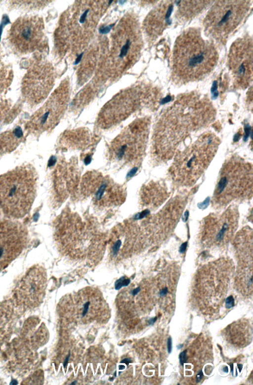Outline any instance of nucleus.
<instances>
[{
    "instance_id": "nucleus-1",
    "label": "nucleus",
    "mask_w": 253,
    "mask_h": 385,
    "mask_svg": "<svg viewBox=\"0 0 253 385\" xmlns=\"http://www.w3.org/2000/svg\"><path fill=\"white\" fill-rule=\"evenodd\" d=\"M215 116V108L205 96L193 92L177 97L154 128L151 147L153 162L159 164L172 159L183 141L209 126Z\"/></svg>"
},
{
    "instance_id": "nucleus-2",
    "label": "nucleus",
    "mask_w": 253,
    "mask_h": 385,
    "mask_svg": "<svg viewBox=\"0 0 253 385\" xmlns=\"http://www.w3.org/2000/svg\"><path fill=\"white\" fill-rule=\"evenodd\" d=\"M218 59L214 44L195 28L184 31L176 39L171 57V76L179 84L198 81L214 69Z\"/></svg>"
},
{
    "instance_id": "nucleus-3",
    "label": "nucleus",
    "mask_w": 253,
    "mask_h": 385,
    "mask_svg": "<svg viewBox=\"0 0 253 385\" xmlns=\"http://www.w3.org/2000/svg\"><path fill=\"white\" fill-rule=\"evenodd\" d=\"M55 239L61 252L72 258L97 261L102 257L103 234L76 214L63 213L57 220Z\"/></svg>"
},
{
    "instance_id": "nucleus-4",
    "label": "nucleus",
    "mask_w": 253,
    "mask_h": 385,
    "mask_svg": "<svg viewBox=\"0 0 253 385\" xmlns=\"http://www.w3.org/2000/svg\"><path fill=\"white\" fill-rule=\"evenodd\" d=\"M220 140L212 132L203 133L185 149L176 153L169 175L176 184L193 185L205 172L215 156Z\"/></svg>"
},
{
    "instance_id": "nucleus-5",
    "label": "nucleus",
    "mask_w": 253,
    "mask_h": 385,
    "mask_svg": "<svg viewBox=\"0 0 253 385\" xmlns=\"http://www.w3.org/2000/svg\"><path fill=\"white\" fill-rule=\"evenodd\" d=\"M37 175L33 168L23 165L0 175V210L12 219L27 214L37 191Z\"/></svg>"
},
{
    "instance_id": "nucleus-6",
    "label": "nucleus",
    "mask_w": 253,
    "mask_h": 385,
    "mask_svg": "<svg viewBox=\"0 0 253 385\" xmlns=\"http://www.w3.org/2000/svg\"><path fill=\"white\" fill-rule=\"evenodd\" d=\"M252 164L238 155H232L219 171L211 202L216 208L234 200L251 198L253 195Z\"/></svg>"
},
{
    "instance_id": "nucleus-7",
    "label": "nucleus",
    "mask_w": 253,
    "mask_h": 385,
    "mask_svg": "<svg viewBox=\"0 0 253 385\" xmlns=\"http://www.w3.org/2000/svg\"><path fill=\"white\" fill-rule=\"evenodd\" d=\"M151 119L143 117L127 126L110 143L109 160L117 165L138 168L145 156L148 141Z\"/></svg>"
},
{
    "instance_id": "nucleus-8",
    "label": "nucleus",
    "mask_w": 253,
    "mask_h": 385,
    "mask_svg": "<svg viewBox=\"0 0 253 385\" xmlns=\"http://www.w3.org/2000/svg\"><path fill=\"white\" fill-rule=\"evenodd\" d=\"M250 0H219L207 12L205 32L214 41L224 43L238 29L251 10Z\"/></svg>"
},
{
    "instance_id": "nucleus-9",
    "label": "nucleus",
    "mask_w": 253,
    "mask_h": 385,
    "mask_svg": "<svg viewBox=\"0 0 253 385\" xmlns=\"http://www.w3.org/2000/svg\"><path fill=\"white\" fill-rule=\"evenodd\" d=\"M81 192L84 196L90 197L93 203L100 207L119 205L126 196L123 186L97 171H89L83 176Z\"/></svg>"
},
{
    "instance_id": "nucleus-10",
    "label": "nucleus",
    "mask_w": 253,
    "mask_h": 385,
    "mask_svg": "<svg viewBox=\"0 0 253 385\" xmlns=\"http://www.w3.org/2000/svg\"><path fill=\"white\" fill-rule=\"evenodd\" d=\"M42 20L36 16L18 18L10 27L7 39L17 53L26 54L38 50L43 40Z\"/></svg>"
},
{
    "instance_id": "nucleus-11",
    "label": "nucleus",
    "mask_w": 253,
    "mask_h": 385,
    "mask_svg": "<svg viewBox=\"0 0 253 385\" xmlns=\"http://www.w3.org/2000/svg\"><path fill=\"white\" fill-rule=\"evenodd\" d=\"M238 213L229 208L221 214H211L206 217L201 225V241L207 248L220 247L229 242L235 232Z\"/></svg>"
},
{
    "instance_id": "nucleus-12",
    "label": "nucleus",
    "mask_w": 253,
    "mask_h": 385,
    "mask_svg": "<svg viewBox=\"0 0 253 385\" xmlns=\"http://www.w3.org/2000/svg\"><path fill=\"white\" fill-rule=\"evenodd\" d=\"M228 67L234 86L244 89L253 80V39L250 36L236 40L231 45L228 55Z\"/></svg>"
},
{
    "instance_id": "nucleus-13",
    "label": "nucleus",
    "mask_w": 253,
    "mask_h": 385,
    "mask_svg": "<svg viewBox=\"0 0 253 385\" xmlns=\"http://www.w3.org/2000/svg\"><path fill=\"white\" fill-rule=\"evenodd\" d=\"M51 81L48 66L42 58H33L22 82V94L27 102L34 105L43 101L50 90Z\"/></svg>"
},
{
    "instance_id": "nucleus-14",
    "label": "nucleus",
    "mask_w": 253,
    "mask_h": 385,
    "mask_svg": "<svg viewBox=\"0 0 253 385\" xmlns=\"http://www.w3.org/2000/svg\"><path fill=\"white\" fill-rule=\"evenodd\" d=\"M28 242V230L16 219L0 222V272L23 252Z\"/></svg>"
},
{
    "instance_id": "nucleus-15",
    "label": "nucleus",
    "mask_w": 253,
    "mask_h": 385,
    "mask_svg": "<svg viewBox=\"0 0 253 385\" xmlns=\"http://www.w3.org/2000/svg\"><path fill=\"white\" fill-rule=\"evenodd\" d=\"M67 98L57 92L53 94L33 116L28 125L29 130L41 134L54 128L63 116Z\"/></svg>"
},
{
    "instance_id": "nucleus-16",
    "label": "nucleus",
    "mask_w": 253,
    "mask_h": 385,
    "mask_svg": "<svg viewBox=\"0 0 253 385\" xmlns=\"http://www.w3.org/2000/svg\"><path fill=\"white\" fill-rule=\"evenodd\" d=\"M46 285V273L41 265H35L26 273L16 288V295L28 305L40 303Z\"/></svg>"
},
{
    "instance_id": "nucleus-17",
    "label": "nucleus",
    "mask_w": 253,
    "mask_h": 385,
    "mask_svg": "<svg viewBox=\"0 0 253 385\" xmlns=\"http://www.w3.org/2000/svg\"><path fill=\"white\" fill-rule=\"evenodd\" d=\"M73 163H60L54 173V187L60 199L66 198L78 185L79 171Z\"/></svg>"
},
{
    "instance_id": "nucleus-18",
    "label": "nucleus",
    "mask_w": 253,
    "mask_h": 385,
    "mask_svg": "<svg viewBox=\"0 0 253 385\" xmlns=\"http://www.w3.org/2000/svg\"><path fill=\"white\" fill-rule=\"evenodd\" d=\"M173 1H162L153 11L149 17L151 33L153 36L161 35L171 23L170 16L174 9Z\"/></svg>"
},
{
    "instance_id": "nucleus-19",
    "label": "nucleus",
    "mask_w": 253,
    "mask_h": 385,
    "mask_svg": "<svg viewBox=\"0 0 253 385\" xmlns=\"http://www.w3.org/2000/svg\"><path fill=\"white\" fill-rule=\"evenodd\" d=\"M168 196L166 187L161 182H149L141 191V201L147 206H158L163 203Z\"/></svg>"
},
{
    "instance_id": "nucleus-20",
    "label": "nucleus",
    "mask_w": 253,
    "mask_h": 385,
    "mask_svg": "<svg viewBox=\"0 0 253 385\" xmlns=\"http://www.w3.org/2000/svg\"><path fill=\"white\" fill-rule=\"evenodd\" d=\"M61 138V142L73 148H86L92 142L93 135L88 130L80 128L65 132Z\"/></svg>"
},
{
    "instance_id": "nucleus-21",
    "label": "nucleus",
    "mask_w": 253,
    "mask_h": 385,
    "mask_svg": "<svg viewBox=\"0 0 253 385\" xmlns=\"http://www.w3.org/2000/svg\"><path fill=\"white\" fill-rule=\"evenodd\" d=\"M209 0H182L176 3L177 5L175 17L178 19L189 20L209 6Z\"/></svg>"
},
{
    "instance_id": "nucleus-22",
    "label": "nucleus",
    "mask_w": 253,
    "mask_h": 385,
    "mask_svg": "<svg viewBox=\"0 0 253 385\" xmlns=\"http://www.w3.org/2000/svg\"><path fill=\"white\" fill-rule=\"evenodd\" d=\"M13 78L12 69L5 63L0 52V93L6 90L10 85Z\"/></svg>"
},
{
    "instance_id": "nucleus-23",
    "label": "nucleus",
    "mask_w": 253,
    "mask_h": 385,
    "mask_svg": "<svg viewBox=\"0 0 253 385\" xmlns=\"http://www.w3.org/2000/svg\"><path fill=\"white\" fill-rule=\"evenodd\" d=\"M130 283V280L125 277H122L115 282V289L119 290L122 287L127 286Z\"/></svg>"
},
{
    "instance_id": "nucleus-24",
    "label": "nucleus",
    "mask_w": 253,
    "mask_h": 385,
    "mask_svg": "<svg viewBox=\"0 0 253 385\" xmlns=\"http://www.w3.org/2000/svg\"><path fill=\"white\" fill-rule=\"evenodd\" d=\"M91 301L89 300H86L82 304L81 316L82 318L87 315L91 308Z\"/></svg>"
},
{
    "instance_id": "nucleus-25",
    "label": "nucleus",
    "mask_w": 253,
    "mask_h": 385,
    "mask_svg": "<svg viewBox=\"0 0 253 385\" xmlns=\"http://www.w3.org/2000/svg\"><path fill=\"white\" fill-rule=\"evenodd\" d=\"M131 43V42H130L129 40L126 41V43L122 47L121 49L120 53L119 55V57L123 58L127 54Z\"/></svg>"
},
{
    "instance_id": "nucleus-26",
    "label": "nucleus",
    "mask_w": 253,
    "mask_h": 385,
    "mask_svg": "<svg viewBox=\"0 0 253 385\" xmlns=\"http://www.w3.org/2000/svg\"><path fill=\"white\" fill-rule=\"evenodd\" d=\"M234 306V299L232 296L228 297L225 299V307L227 309L231 308Z\"/></svg>"
},
{
    "instance_id": "nucleus-27",
    "label": "nucleus",
    "mask_w": 253,
    "mask_h": 385,
    "mask_svg": "<svg viewBox=\"0 0 253 385\" xmlns=\"http://www.w3.org/2000/svg\"><path fill=\"white\" fill-rule=\"evenodd\" d=\"M187 351L186 350L181 352L179 355V359L180 363L181 365L186 362L187 360V356L186 354Z\"/></svg>"
},
{
    "instance_id": "nucleus-28",
    "label": "nucleus",
    "mask_w": 253,
    "mask_h": 385,
    "mask_svg": "<svg viewBox=\"0 0 253 385\" xmlns=\"http://www.w3.org/2000/svg\"><path fill=\"white\" fill-rule=\"evenodd\" d=\"M114 25V24H111L110 25H108L106 26L101 27L99 29V32L100 34H106L108 33L111 29H112V27Z\"/></svg>"
},
{
    "instance_id": "nucleus-29",
    "label": "nucleus",
    "mask_w": 253,
    "mask_h": 385,
    "mask_svg": "<svg viewBox=\"0 0 253 385\" xmlns=\"http://www.w3.org/2000/svg\"><path fill=\"white\" fill-rule=\"evenodd\" d=\"M88 11H89V10L87 9L82 14V15L80 17V20H79V22H80V23L82 24V23H84V22L85 20V19L86 18V16H87V13L88 12Z\"/></svg>"
},
{
    "instance_id": "nucleus-30",
    "label": "nucleus",
    "mask_w": 253,
    "mask_h": 385,
    "mask_svg": "<svg viewBox=\"0 0 253 385\" xmlns=\"http://www.w3.org/2000/svg\"><path fill=\"white\" fill-rule=\"evenodd\" d=\"M167 347L169 353H170L172 350V340L170 337L168 339Z\"/></svg>"
},
{
    "instance_id": "nucleus-31",
    "label": "nucleus",
    "mask_w": 253,
    "mask_h": 385,
    "mask_svg": "<svg viewBox=\"0 0 253 385\" xmlns=\"http://www.w3.org/2000/svg\"><path fill=\"white\" fill-rule=\"evenodd\" d=\"M168 293V288L167 287L161 289L159 292V294L161 296H165Z\"/></svg>"
},
{
    "instance_id": "nucleus-32",
    "label": "nucleus",
    "mask_w": 253,
    "mask_h": 385,
    "mask_svg": "<svg viewBox=\"0 0 253 385\" xmlns=\"http://www.w3.org/2000/svg\"><path fill=\"white\" fill-rule=\"evenodd\" d=\"M203 377V374L202 370H201L196 375V382H199Z\"/></svg>"
},
{
    "instance_id": "nucleus-33",
    "label": "nucleus",
    "mask_w": 253,
    "mask_h": 385,
    "mask_svg": "<svg viewBox=\"0 0 253 385\" xmlns=\"http://www.w3.org/2000/svg\"><path fill=\"white\" fill-rule=\"evenodd\" d=\"M131 361H132L130 359H129V358H125V359H123V360H122L120 363H125L127 365H128L129 363L131 362Z\"/></svg>"
},
{
    "instance_id": "nucleus-34",
    "label": "nucleus",
    "mask_w": 253,
    "mask_h": 385,
    "mask_svg": "<svg viewBox=\"0 0 253 385\" xmlns=\"http://www.w3.org/2000/svg\"><path fill=\"white\" fill-rule=\"evenodd\" d=\"M157 317H153V318L150 319L149 320V321H148L149 324V325H153L155 322V321L157 320Z\"/></svg>"
},
{
    "instance_id": "nucleus-35",
    "label": "nucleus",
    "mask_w": 253,
    "mask_h": 385,
    "mask_svg": "<svg viewBox=\"0 0 253 385\" xmlns=\"http://www.w3.org/2000/svg\"><path fill=\"white\" fill-rule=\"evenodd\" d=\"M83 55V53H82V54H81L80 55L78 56V57L77 58V59H76V61H75V62L74 63V64H78L80 62V61H81V60L82 59Z\"/></svg>"
},
{
    "instance_id": "nucleus-36",
    "label": "nucleus",
    "mask_w": 253,
    "mask_h": 385,
    "mask_svg": "<svg viewBox=\"0 0 253 385\" xmlns=\"http://www.w3.org/2000/svg\"><path fill=\"white\" fill-rule=\"evenodd\" d=\"M69 357H70V354H69L68 355V356H67V357L66 358V359H65V361H64V363H63V366H64V367H65V366H66V365H67V364H68V360H69Z\"/></svg>"
},
{
    "instance_id": "nucleus-37",
    "label": "nucleus",
    "mask_w": 253,
    "mask_h": 385,
    "mask_svg": "<svg viewBox=\"0 0 253 385\" xmlns=\"http://www.w3.org/2000/svg\"><path fill=\"white\" fill-rule=\"evenodd\" d=\"M183 346V344H178V345L177 346V349H179L181 348L182 347V346Z\"/></svg>"
},
{
    "instance_id": "nucleus-38",
    "label": "nucleus",
    "mask_w": 253,
    "mask_h": 385,
    "mask_svg": "<svg viewBox=\"0 0 253 385\" xmlns=\"http://www.w3.org/2000/svg\"><path fill=\"white\" fill-rule=\"evenodd\" d=\"M225 370H226V372H228V368H227V367H226H226H225L223 368V371H224V372H225Z\"/></svg>"
},
{
    "instance_id": "nucleus-39",
    "label": "nucleus",
    "mask_w": 253,
    "mask_h": 385,
    "mask_svg": "<svg viewBox=\"0 0 253 385\" xmlns=\"http://www.w3.org/2000/svg\"><path fill=\"white\" fill-rule=\"evenodd\" d=\"M76 381L73 382L70 385H75L76 384Z\"/></svg>"
}]
</instances>
